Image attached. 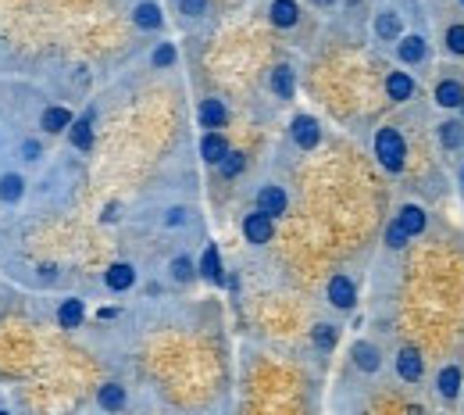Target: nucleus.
Instances as JSON below:
<instances>
[{"mask_svg": "<svg viewBox=\"0 0 464 415\" xmlns=\"http://www.w3.org/2000/svg\"><path fill=\"white\" fill-rule=\"evenodd\" d=\"M375 158L389 168V172H400L407 161V147H404V136L396 129H379L375 133Z\"/></svg>", "mask_w": 464, "mask_h": 415, "instance_id": "1", "label": "nucleus"}, {"mask_svg": "<svg viewBox=\"0 0 464 415\" xmlns=\"http://www.w3.org/2000/svg\"><path fill=\"white\" fill-rule=\"evenodd\" d=\"M396 372H400V379L418 383V379L425 376V358H421L414 347H404V351L396 354Z\"/></svg>", "mask_w": 464, "mask_h": 415, "instance_id": "2", "label": "nucleus"}, {"mask_svg": "<svg viewBox=\"0 0 464 415\" xmlns=\"http://www.w3.org/2000/svg\"><path fill=\"white\" fill-rule=\"evenodd\" d=\"M243 233H246V240H250V244H268L271 240V219L264 212L246 215L243 219Z\"/></svg>", "mask_w": 464, "mask_h": 415, "instance_id": "3", "label": "nucleus"}, {"mask_svg": "<svg viewBox=\"0 0 464 415\" xmlns=\"http://www.w3.org/2000/svg\"><path fill=\"white\" fill-rule=\"evenodd\" d=\"M293 140L304 147V151H311V147H318V140H322V129H318V122H315V118H307V115L293 118Z\"/></svg>", "mask_w": 464, "mask_h": 415, "instance_id": "4", "label": "nucleus"}, {"mask_svg": "<svg viewBox=\"0 0 464 415\" xmlns=\"http://www.w3.org/2000/svg\"><path fill=\"white\" fill-rule=\"evenodd\" d=\"M329 301H332L336 308H354V301H357L354 283H350L347 276H332V279H329Z\"/></svg>", "mask_w": 464, "mask_h": 415, "instance_id": "5", "label": "nucleus"}, {"mask_svg": "<svg viewBox=\"0 0 464 415\" xmlns=\"http://www.w3.org/2000/svg\"><path fill=\"white\" fill-rule=\"evenodd\" d=\"M257 212H264L268 219L283 215V212H286V194L278 190V187H264V190L257 194Z\"/></svg>", "mask_w": 464, "mask_h": 415, "instance_id": "6", "label": "nucleus"}, {"mask_svg": "<svg viewBox=\"0 0 464 415\" xmlns=\"http://www.w3.org/2000/svg\"><path fill=\"white\" fill-rule=\"evenodd\" d=\"M396 226L404 229L407 236H418L425 229V212L418 204H404V208H400V215H396Z\"/></svg>", "mask_w": 464, "mask_h": 415, "instance_id": "7", "label": "nucleus"}, {"mask_svg": "<svg viewBox=\"0 0 464 415\" xmlns=\"http://www.w3.org/2000/svg\"><path fill=\"white\" fill-rule=\"evenodd\" d=\"M436 104L440 108H461L464 104V86L457 79H443L436 86Z\"/></svg>", "mask_w": 464, "mask_h": 415, "instance_id": "8", "label": "nucleus"}, {"mask_svg": "<svg viewBox=\"0 0 464 415\" xmlns=\"http://www.w3.org/2000/svg\"><path fill=\"white\" fill-rule=\"evenodd\" d=\"M200 154H204L207 165H222V158L229 154V147H225V140H222L218 133H207V136L200 140Z\"/></svg>", "mask_w": 464, "mask_h": 415, "instance_id": "9", "label": "nucleus"}, {"mask_svg": "<svg viewBox=\"0 0 464 415\" xmlns=\"http://www.w3.org/2000/svg\"><path fill=\"white\" fill-rule=\"evenodd\" d=\"M104 279H107V286H111V290H118V293H121V290H129V286L136 283V272H133V265L118 261V265H111V269H107V276H104Z\"/></svg>", "mask_w": 464, "mask_h": 415, "instance_id": "10", "label": "nucleus"}, {"mask_svg": "<svg viewBox=\"0 0 464 415\" xmlns=\"http://www.w3.org/2000/svg\"><path fill=\"white\" fill-rule=\"evenodd\" d=\"M386 94H389L393 101H407V97L414 94L411 75H407V72H389V79H386Z\"/></svg>", "mask_w": 464, "mask_h": 415, "instance_id": "11", "label": "nucleus"}, {"mask_svg": "<svg viewBox=\"0 0 464 415\" xmlns=\"http://www.w3.org/2000/svg\"><path fill=\"white\" fill-rule=\"evenodd\" d=\"M97 401H100L104 412H121V408H126V387H118V383H107V387H100Z\"/></svg>", "mask_w": 464, "mask_h": 415, "instance_id": "12", "label": "nucleus"}, {"mask_svg": "<svg viewBox=\"0 0 464 415\" xmlns=\"http://www.w3.org/2000/svg\"><path fill=\"white\" fill-rule=\"evenodd\" d=\"M297 18H300V11H297L293 0H275V4H271V22H275L278 29L297 25Z\"/></svg>", "mask_w": 464, "mask_h": 415, "instance_id": "13", "label": "nucleus"}, {"mask_svg": "<svg viewBox=\"0 0 464 415\" xmlns=\"http://www.w3.org/2000/svg\"><path fill=\"white\" fill-rule=\"evenodd\" d=\"M396 54H400V61H404V65H418L421 57H425V40L421 36H404Z\"/></svg>", "mask_w": 464, "mask_h": 415, "instance_id": "14", "label": "nucleus"}, {"mask_svg": "<svg viewBox=\"0 0 464 415\" xmlns=\"http://www.w3.org/2000/svg\"><path fill=\"white\" fill-rule=\"evenodd\" d=\"M440 394H443L447 401H454V398L461 394V369H457V365H443V369H440Z\"/></svg>", "mask_w": 464, "mask_h": 415, "instance_id": "15", "label": "nucleus"}, {"mask_svg": "<svg viewBox=\"0 0 464 415\" xmlns=\"http://www.w3.org/2000/svg\"><path fill=\"white\" fill-rule=\"evenodd\" d=\"M72 143L79 147V151H89V143H93V111H86L72 126Z\"/></svg>", "mask_w": 464, "mask_h": 415, "instance_id": "16", "label": "nucleus"}, {"mask_svg": "<svg viewBox=\"0 0 464 415\" xmlns=\"http://www.w3.org/2000/svg\"><path fill=\"white\" fill-rule=\"evenodd\" d=\"M200 272H204V279H211V283H222V258H218V247H207L204 251V258H200Z\"/></svg>", "mask_w": 464, "mask_h": 415, "instance_id": "17", "label": "nucleus"}, {"mask_svg": "<svg viewBox=\"0 0 464 415\" xmlns=\"http://www.w3.org/2000/svg\"><path fill=\"white\" fill-rule=\"evenodd\" d=\"M200 122H204L207 129L225 126V104H222V101H204V104H200Z\"/></svg>", "mask_w": 464, "mask_h": 415, "instance_id": "18", "label": "nucleus"}, {"mask_svg": "<svg viewBox=\"0 0 464 415\" xmlns=\"http://www.w3.org/2000/svg\"><path fill=\"white\" fill-rule=\"evenodd\" d=\"M354 365L364 372H375L379 369V351L371 344H354Z\"/></svg>", "mask_w": 464, "mask_h": 415, "instance_id": "19", "label": "nucleus"}, {"mask_svg": "<svg viewBox=\"0 0 464 415\" xmlns=\"http://www.w3.org/2000/svg\"><path fill=\"white\" fill-rule=\"evenodd\" d=\"M271 90L283 97V101H290L293 97V72L286 68V65H278L275 72H271Z\"/></svg>", "mask_w": 464, "mask_h": 415, "instance_id": "20", "label": "nucleus"}, {"mask_svg": "<svg viewBox=\"0 0 464 415\" xmlns=\"http://www.w3.org/2000/svg\"><path fill=\"white\" fill-rule=\"evenodd\" d=\"M57 322L65 326V330H75V326L82 322V301H75V298H72V301L61 305V308H57Z\"/></svg>", "mask_w": 464, "mask_h": 415, "instance_id": "21", "label": "nucleus"}, {"mask_svg": "<svg viewBox=\"0 0 464 415\" xmlns=\"http://www.w3.org/2000/svg\"><path fill=\"white\" fill-rule=\"evenodd\" d=\"M43 129H50V133L72 129V115H68L65 108H47V115H43Z\"/></svg>", "mask_w": 464, "mask_h": 415, "instance_id": "22", "label": "nucleus"}, {"mask_svg": "<svg viewBox=\"0 0 464 415\" xmlns=\"http://www.w3.org/2000/svg\"><path fill=\"white\" fill-rule=\"evenodd\" d=\"M133 18H136L140 29H158V25H161V8H158V4H140Z\"/></svg>", "mask_w": 464, "mask_h": 415, "instance_id": "23", "label": "nucleus"}, {"mask_svg": "<svg viewBox=\"0 0 464 415\" xmlns=\"http://www.w3.org/2000/svg\"><path fill=\"white\" fill-rule=\"evenodd\" d=\"M375 33H379L382 40H396V36H400V18H396L393 11H382V15L375 18Z\"/></svg>", "mask_w": 464, "mask_h": 415, "instance_id": "24", "label": "nucleus"}, {"mask_svg": "<svg viewBox=\"0 0 464 415\" xmlns=\"http://www.w3.org/2000/svg\"><path fill=\"white\" fill-rule=\"evenodd\" d=\"M461 140H464V122H443L440 126V143L443 147L454 151V147H461Z\"/></svg>", "mask_w": 464, "mask_h": 415, "instance_id": "25", "label": "nucleus"}, {"mask_svg": "<svg viewBox=\"0 0 464 415\" xmlns=\"http://www.w3.org/2000/svg\"><path fill=\"white\" fill-rule=\"evenodd\" d=\"M0 197L18 201L22 197V175H4V180H0Z\"/></svg>", "mask_w": 464, "mask_h": 415, "instance_id": "26", "label": "nucleus"}, {"mask_svg": "<svg viewBox=\"0 0 464 415\" xmlns=\"http://www.w3.org/2000/svg\"><path fill=\"white\" fill-rule=\"evenodd\" d=\"M447 50L450 54H464V25H450L447 29Z\"/></svg>", "mask_w": 464, "mask_h": 415, "instance_id": "27", "label": "nucleus"}, {"mask_svg": "<svg viewBox=\"0 0 464 415\" xmlns=\"http://www.w3.org/2000/svg\"><path fill=\"white\" fill-rule=\"evenodd\" d=\"M239 172H243V154L229 151V154L222 158V175H225V180H232V175H239Z\"/></svg>", "mask_w": 464, "mask_h": 415, "instance_id": "28", "label": "nucleus"}, {"mask_svg": "<svg viewBox=\"0 0 464 415\" xmlns=\"http://www.w3.org/2000/svg\"><path fill=\"white\" fill-rule=\"evenodd\" d=\"M172 276H175L179 283H186V279L193 276V261H190V258H175V261H172Z\"/></svg>", "mask_w": 464, "mask_h": 415, "instance_id": "29", "label": "nucleus"}, {"mask_svg": "<svg viewBox=\"0 0 464 415\" xmlns=\"http://www.w3.org/2000/svg\"><path fill=\"white\" fill-rule=\"evenodd\" d=\"M175 61V47L172 43H161L158 50H154V65H158V68H168Z\"/></svg>", "mask_w": 464, "mask_h": 415, "instance_id": "30", "label": "nucleus"}, {"mask_svg": "<svg viewBox=\"0 0 464 415\" xmlns=\"http://www.w3.org/2000/svg\"><path fill=\"white\" fill-rule=\"evenodd\" d=\"M315 344L318 347H336V330H332V326H315Z\"/></svg>", "mask_w": 464, "mask_h": 415, "instance_id": "31", "label": "nucleus"}, {"mask_svg": "<svg viewBox=\"0 0 464 415\" xmlns=\"http://www.w3.org/2000/svg\"><path fill=\"white\" fill-rule=\"evenodd\" d=\"M386 240H389V247H404V244H407V233L393 222V226L386 229Z\"/></svg>", "mask_w": 464, "mask_h": 415, "instance_id": "32", "label": "nucleus"}, {"mask_svg": "<svg viewBox=\"0 0 464 415\" xmlns=\"http://www.w3.org/2000/svg\"><path fill=\"white\" fill-rule=\"evenodd\" d=\"M182 11L197 18V15H204V11H207V0H182Z\"/></svg>", "mask_w": 464, "mask_h": 415, "instance_id": "33", "label": "nucleus"}, {"mask_svg": "<svg viewBox=\"0 0 464 415\" xmlns=\"http://www.w3.org/2000/svg\"><path fill=\"white\" fill-rule=\"evenodd\" d=\"M179 222H186V212H182V208H172V212H168V226H179Z\"/></svg>", "mask_w": 464, "mask_h": 415, "instance_id": "34", "label": "nucleus"}, {"mask_svg": "<svg viewBox=\"0 0 464 415\" xmlns=\"http://www.w3.org/2000/svg\"><path fill=\"white\" fill-rule=\"evenodd\" d=\"M36 154H40V147H36V143H33V140H29V143H25V158H29V161H33V158H36Z\"/></svg>", "mask_w": 464, "mask_h": 415, "instance_id": "35", "label": "nucleus"}, {"mask_svg": "<svg viewBox=\"0 0 464 415\" xmlns=\"http://www.w3.org/2000/svg\"><path fill=\"white\" fill-rule=\"evenodd\" d=\"M407 415H425V412L421 408H407Z\"/></svg>", "mask_w": 464, "mask_h": 415, "instance_id": "36", "label": "nucleus"}, {"mask_svg": "<svg viewBox=\"0 0 464 415\" xmlns=\"http://www.w3.org/2000/svg\"><path fill=\"white\" fill-rule=\"evenodd\" d=\"M461 187H464V165H461Z\"/></svg>", "mask_w": 464, "mask_h": 415, "instance_id": "37", "label": "nucleus"}, {"mask_svg": "<svg viewBox=\"0 0 464 415\" xmlns=\"http://www.w3.org/2000/svg\"><path fill=\"white\" fill-rule=\"evenodd\" d=\"M315 4H332V0H315Z\"/></svg>", "mask_w": 464, "mask_h": 415, "instance_id": "38", "label": "nucleus"}, {"mask_svg": "<svg viewBox=\"0 0 464 415\" xmlns=\"http://www.w3.org/2000/svg\"><path fill=\"white\" fill-rule=\"evenodd\" d=\"M0 415H8V412H0Z\"/></svg>", "mask_w": 464, "mask_h": 415, "instance_id": "39", "label": "nucleus"}, {"mask_svg": "<svg viewBox=\"0 0 464 415\" xmlns=\"http://www.w3.org/2000/svg\"><path fill=\"white\" fill-rule=\"evenodd\" d=\"M461 111H464V104H461Z\"/></svg>", "mask_w": 464, "mask_h": 415, "instance_id": "40", "label": "nucleus"}, {"mask_svg": "<svg viewBox=\"0 0 464 415\" xmlns=\"http://www.w3.org/2000/svg\"><path fill=\"white\" fill-rule=\"evenodd\" d=\"M461 4H464V0H461Z\"/></svg>", "mask_w": 464, "mask_h": 415, "instance_id": "41", "label": "nucleus"}]
</instances>
